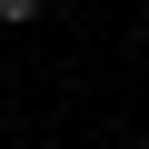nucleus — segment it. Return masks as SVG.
Listing matches in <instances>:
<instances>
[{
  "mask_svg": "<svg viewBox=\"0 0 149 149\" xmlns=\"http://www.w3.org/2000/svg\"><path fill=\"white\" fill-rule=\"evenodd\" d=\"M40 10H50V0H0V20H10V30H30Z\"/></svg>",
  "mask_w": 149,
  "mask_h": 149,
  "instance_id": "obj_1",
  "label": "nucleus"
}]
</instances>
